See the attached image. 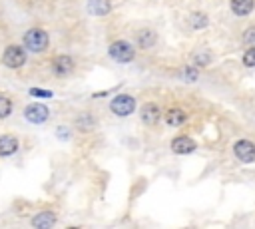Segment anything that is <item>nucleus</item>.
<instances>
[{"instance_id":"nucleus-1","label":"nucleus","mask_w":255,"mask_h":229,"mask_svg":"<svg viewBox=\"0 0 255 229\" xmlns=\"http://www.w3.org/2000/svg\"><path fill=\"white\" fill-rule=\"evenodd\" d=\"M22 40H24V46H26L30 52H44V50L48 48V42H50L48 34H46L42 28H32V30H28Z\"/></svg>"},{"instance_id":"nucleus-2","label":"nucleus","mask_w":255,"mask_h":229,"mask_svg":"<svg viewBox=\"0 0 255 229\" xmlns=\"http://www.w3.org/2000/svg\"><path fill=\"white\" fill-rule=\"evenodd\" d=\"M108 54H110L112 60H116V62H120V64H128V62L133 60L135 50H133V46H131L129 42L118 40V42H114V44L108 48Z\"/></svg>"},{"instance_id":"nucleus-3","label":"nucleus","mask_w":255,"mask_h":229,"mask_svg":"<svg viewBox=\"0 0 255 229\" xmlns=\"http://www.w3.org/2000/svg\"><path fill=\"white\" fill-rule=\"evenodd\" d=\"M110 110L116 114V115H129L133 110H135V100L128 94H118L112 102H110Z\"/></svg>"},{"instance_id":"nucleus-4","label":"nucleus","mask_w":255,"mask_h":229,"mask_svg":"<svg viewBox=\"0 0 255 229\" xmlns=\"http://www.w3.org/2000/svg\"><path fill=\"white\" fill-rule=\"evenodd\" d=\"M2 64L8 66V68H20V66L26 64V52H24L20 46L12 44V46H8V48L4 50V54H2Z\"/></svg>"},{"instance_id":"nucleus-5","label":"nucleus","mask_w":255,"mask_h":229,"mask_svg":"<svg viewBox=\"0 0 255 229\" xmlns=\"http://www.w3.org/2000/svg\"><path fill=\"white\" fill-rule=\"evenodd\" d=\"M48 115H50V112H48V108L44 104H30L24 110V117L30 123H44L48 119Z\"/></svg>"},{"instance_id":"nucleus-6","label":"nucleus","mask_w":255,"mask_h":229,"mask_svg":"<svg viewBox=\"0 0 255 229\" xmlns=\"http://www.w3.org/2000/svg\"><path fill=\"white\" fill-rule=\"evenodd\" d=\"M233 153H235V157H237L239 161L249 163V161L255 159V143H251V141H247V139H239V141H235V145H233Z\"/></svg>"},{"instance_id":"nucleus-7","label":"nucleus","mask_w":255,"mask_h":229,"mask_svg":"<svg viewBox=\"0 0 255 229\" xmlns=\"http://www.w3.org/2000/svg\"><path fill=\"white\" fill-rule=\"evenodd\" d=\"M52 68H54V74H56V76H68V74H72V70H74V60H72L70 56L62 54V56L54 58Z\"/></svg>"},{"instance_id":"nucleus-8","label":"nucleus","mask_w":255,"mask_h":229,"mask_svg":"<svg viewBox=\"0 0 255 229\" xmlns=\"http://www.w3.org/2000/svg\"><path fill=\"white\" fill-rule=\"evenodd\" d=\"M171 149H173V153H179V155L191 153L195 149V141L191 137H187V135H179V137L171 139Z\"/></svg>"},{"instance_id":"nucleus-9","label":"nucleus","mask_w":255,"mask_h":229,"mask_svg":"<svg viewBox=\"0 0 255 229\" xmlns=\"http://www.w3.org/2000/svg\"><path fill=\"white\" fill-rule=\"evenodd\" d=\"M54 223H56V213H52V211H42L32 217V225L38 229H50Z\"/></svg>"},{"instance_id":"nucleus-10","label":"nucleus","mask_w":255,"mask_h":229,"mask_svg":"<svg viewBox=\"0 0 255 229\" xmlns=\"http://www.w3.org/2000/svg\"><path fill=\"white\" fill-rule=\"evenodd\" d=\"M18 151V139L14 135H0V157L14 155Z\"/></svg>"},{"instance_id":"nucleus-11","label":"nucleus","mask_w":255,"mask_h":229,"mask_svg":"<svg viewBox=\"0 0 255 229\" xmlns=\"http://www.w3.org/2000/svg\"><path fill=\"white\" fill-rule=\"evenodd\" d=\"M141 121L143 123H155L157 119H159V108L155 106V104H145L143 108H141Z\"/></svg>"},{"instance_id":"nucleus-12","label":"nucleus","mask_w":255,"mask_h":229,"mask_svg":"<svg viewBox=\"0 0 255 229\" xmlns=\"http://www.w3.org/2000/svg\"><path fill=\"white\" fill-rule=\"evenodd\" d=\"M255 0H231V10L237 16H247L253 12Z\"/></svg>"},{"instance_id":"nucleus-13","label":"nucleus","mask_w":255,"mask_h":229,"mask_svg":"<svg viewBox=\"0 0 255 229\" xmlns=\"http://www.w3.org/2000/svg\"><path fill=\"white\" fill-rule=\"evenodd\" d=\"M165 121L169 123V125H181V123H185L187 121V114L183 112V110H179V108H171L167 114H165Z\"/></svg>"},{"instance_id":"nucleus-14","label":"nucleus","mask_w":255,"mask_h":229,"mask_svg":"<svg viewBox=\"0 0 255 229\" xmlns=\"http://www.w3.org/2000/svg\"><path fill=\"white\" fill-rule=\"evenodd\" d=\"M88 8L96 16H106L112 10V2L110 0H90L88 2Z\"/></svg>"},{"instance_id":"nucleus-15","label":"nucleus","mask_w":255,"mask_h":229,"mask_svg":"<svg viewBox=\"0 0 255 229\" xmlns=\"http://www.w3.org/2000/svg\"><path fill=\"white\" fill-rule=\"evenodd\" d=\"M135 42H137L141 48H149V46L155 44V32L149 30V28H143V30H139V32L135 34Z\"/></svg>"},{"instance_id":"nucleus-16","label":"nucleus","mask_w":255,"mask_h":229,"mask_svg":"<svg viewBox=\"0 0 255 229\" xmlns=\"http://www.w3.org/2000/svg\"><path fill=\"white\" fill-rule=\"evenodd\" d=\"M12 100L10 98H6V96H0V119H4V117H8L10 114H12Z\"/></svg>"},{"instance_id":"nucleus-17","label":"nucleus","mask_w":255,"mask_h":229,"mask_svg":"<svg viewBox=\"0 0 255 229\" xmlns=\"http://www.w3.org/2000/svg\"><path fill=\"white\" fill-rule=\"evenodd\" d=\"M191 26L193 28H205L207 26V16L201 12H193L191 14Z\"/></svg>"},{"instance_id":"nucleus-18","label":"nucleus","mask_w":255,"mask_h":229,"mask_svg":"<svg viewBox=\"0 0 255 229\" xmlns=\"http://www.w3.org/2000/svg\"><path fill=\"white\" fill-rule=\"evenodd\" d=\"M243 64H245V66H249V68H253V66H255V46H251V48L243 54Z\"/></svg>"},{"instance_id":"nucleus-19","label":"nucleus","mask_w":255,"mask_h":229,"mask_svg":"<svg viewBox=\"0 0 255 229\" xmlns=\"http://www.w3.org/2000/svg\"><path fill=\"white\" fill-rule=\"evenodd\" d=\"M243 42L249 44V46H255V26H251L243 32Z\"/></svg>"},{"instance_id":"nucleus-20","label":"nucleus","mask_w":255,"mask_h":229,"mask_svg":"<svg viewBox=\"0 0 255 229\" xmlns=\"http://www.w3.org/2000/svg\"><path fill=\"white\" fill-rule=\"evenodd\" d=\"M78 125L80 127H90V125H94V117L90 114H82V115H78Z\"/></svg>"},{"instance_id":"nucleus-21","label":"nucleus","mask_w":255,"mask_h":229,"mask_svg":"<svg viewBox=\"0 0 255 229\" xmlns=\"http://www.w3.org/2000/svg\"><path fill=\"white\" fill-rule=\"evenodd\" d=\"M30 96H34V98H52V92H50V90L32 88V90H30Z\"/></svg>"},{"instance_id":"nucleus-22","label":"nucleus","mask_w":255,"mask_h":229,"mask_svg":"<svg viewBox=\"0 0 255 229\" xmlns=\"http://www.w3.org/2000/svg\"><path fill=\"white\" fill-rule=\"evenodd\" d=\"M185 78L187 80H195L197 78V70L195 68H185Z\"/></svg>"},{"instance_id":"nucleus-23","label":"nucleus","mask_w":255,"mask_h":229,"mask_svg":"<svg viewBox=\"0 0 255 229\" xmlns=\"http://www.w3.org/2000/svg\"><path fill=\"white\" fill-rule=\"evenodd\" d=\"M68 133H70L68 127H58V137H60V139H68V137H70Z\"/></svg>"},{"instance_id":"nucleus-24","label":"nucleus","mask_w":255,"mask_h":229,"mask_svg":"<svg viewBox=\"0 0 255 229\" xmlns=\"http://www.w3.org/2000/svg\"><path fill=\"white\" fill-rule=\"evenodd\" d=\"M197 62H199V64H207V62H209V56H207V58H205V56H197Z\"/></svg>"}]
</instances>
